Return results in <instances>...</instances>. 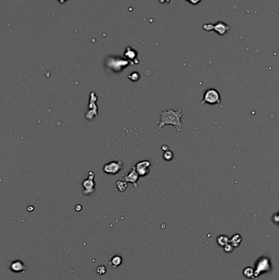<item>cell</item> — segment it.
Instances as JSON below:
<instances>
[{
    "instance_id": "52a82bcc",
    "label": "cell",
    "mask_w": 279,
    "mask_h": 280,
    "mask_svg": "<svg viewBox=\"0 0 279 280\" xmlns=\"http://www.w3.org/2000/svg\"><path fill=\"white\" fill-rule=\"evenodd\" d=\"M10 269L14 273H22L26 271V266L21 260H14L10 265Z\"/></svg>"
},
{
    "instance_id": "4fadbf2b",
    "label": "cell",
    "mask_w": 279,
    "mask_h": 280,
    "mask_svg": "<svg viewBox=\"0 0 279 280\" xmlns=\"http://www.w3.org/2000/svg\"><path fill=\"white\" fill-rule=\"evenodd\" d=\"M129 49H130V51H129V50H128V49L126 50V51H125V55L127 56V57H129V58H131V59H134V57L137 56V53H136V51H131V50H132V48H129Z\"/></svg>"
},
{
    "instance_id": "5bb4252c",
    "label": "cell",
    "mask_w": 279,
    "mask_h": 280,
    "mask_svg": "<svg viewBox=\"0 0 279 280\" xmlns=\"http://www.w3.org/2000/svg\"><path fill=\"white\" fill-rule=\"evenodd\" d=\"M129 78L132 80V81L135 82L138 80V79H139V74L137 72H134L132 74H130V75L129 76Z\"/></svg>"
},
{
    "instance_id": "8992f818",
    "label": "cell",
    "mask_w": 279,
    "mask_h": 280,
    "mask_svg": "<svg viewBox=\"0 0 279 280\" xmlns=\"http://www.w3.org/2000/svg\"><path fill=\"white\" fill-rule=\"evenodd\" d=\"M152 166V163L147 160H143L141 161H138L136 165V170L138 173L140 177H145L150 174V169Z\"/></svg>"
},
{
    "instance_id": "8fae6325",
    "label": "cell",
    "mask_w": 279,
    "mask_h": 280,
    "mask_svg": "<svg viewBox=\"0 0 279 280\" xmlns=\"http://www.w3.org/2000/svg\"><path fill=\"white\" fill-rule=\"evenodd\" d=\"M217 241H218V243L220 245V246H224V245H227L228 242V238L224 236V235H221V236H219L217 238Z\"/></svg>"
},
{
    "instance_id": "7c38bea8",
    "label": "cell",
    "mask_w": 279,
    "mask_h": 280,
    "mask_svg": "<svg viewBox=\"0 0 279 280\" xmlns=\"http://www.w3.org/2000/svg\"><path fill=\"white\" fill-rule=\"evenodd\" d=\"M163 158L165 160V161H172V159L174 158V153H173V152L172 151H166L165 152V153L163 154Z\"/></svg>"
},
{
    "instance_id": "3957f363",
    "label": "cell",
    "mask_w": 279,
    "mask_h": 280,
    "mask_svg": "<svg viewBox=\"0 0 279 280\" xmlns=\"http://www.w3.org/2000/svg\"><path fill=\"white\" fill-rule=\"evenodd\" d=\"M123 166L121 161H112L103 166V171L107 175H118L122 170Z\"/></svg>"
},
{
    "instance_id": "277c9868",
    "label": "cell",
    "mask_w": 279,
    "mask_h": 280,
    "mask_svg": "<svg viewBox=\"0 0 279 280\" xmlns=\"http://www.w3.org/2000/svg\"><path fill=\"white\" fill-rule=\"evenodd\" d=\"M83 187H84V195H89L93 194L95 192V182H94V174L93 172L90 171L88 177L83 181Z\"/></svg>"
},
{
    "instance_id": "e0dca14e",
    "label": "cell",
    "mask_w": 279,
    "mask_h": 280,
    "mask_svg": "<svg viewBox=\"0 0 279 280\" xmlns=\"http://www.w3.org/2000/svg\"><path fill=\"white\" fill-rule=\"evenodd\" d=\"M161 149H162V150H163V151H165V152H166V151H168V150H169L168 146H167V145H163V146H162Z\"/></svg>"
},
{
    "instance_id": "2e32d148",
    "label": "cell",
    "mask_w": 279,
    "mask_h": 280,
    "mask_svg": "<svg viewBox=\"0 0 279 280\" xmlns=\"http://www.w3.org/2000/svg\"><path fill=\"white\" fill-rule=\"evenodd\" d=\"M273 219H274V220H275L276 222H279V212L278 213V214L274 215Z\"/></svg>"
},
{
    "instance_id": "9c48e42d",
    "label": "cell",
    "mask_w": 279,
    "mask_h": 280,
    "mask_svg": "<svg viewBox=\"0 0 279 280\" xmlns=\"http://www.w3.org/2000/svg\"><path fill=\"white\" fill-rule=\"evenodd\" d=\"M116 184L117 190H118L119 192H120V193L124 192V191L127 189V188H128V183H127L126 181L124 180V179L123 180H118L116 183Z\"/></svg>"
},
{
    "instance_id": "5b68a950",
    "label": "cell",
    "mask_w": 279,
    "mask_h": 280,
    "mask_svg": "<svg viewBox=\"0 0 279 280\" xmlns=\"http://www.w3.org/2000/svg\"><path fill=\"white\" fill-rule=\"evenodd\" d=\"M139 178H140V176H139L138 173L137 172V170H136V167H135L134 166H132L129 171L126 173L125 175L124 176V180L126 181L127 183L132 184L135 188L138 189L139 188H138L137 182H138V179H139Z\"/></svg>"
},
{
    "instance_id": "ba28073f",
    "label": "cell",
    "mask_w": 279,
    "mask_h": 280,
    "mask_svg": "<svg viewBox=\"0 0 279 280\" xmlns=\"http://www.w3.org/2000/svg\"><path fill=\"white\" fill-rule=\"evenodd\" d=\"M122 257L120 256V255H116L115 256L112 257V259L111 260V263H110V265H112L114 268H117V267H119L121 264H122Z\"/></svg>"
},
{
    "instance_id": "30bf717a",
    "label": "cell",
    "mask_w": 279,
    "mask_h": 280,
    "mask_svg": "<svg viewBox=\"0 0 279 280\" xmlns=\"http://www.w3.org/2000/svg\"><path fill=\"white\" fill-rule=\"evenodd\" d=\"M242 242V237L239 234H236L232 237L231 240V242L234 245V247H237Z\"/></svg>"
},
{
    "instance_id": "6da1fadb",
    "label": "cell",
    "mask_w": 279,
    "mask_h": 280,
    "mask_svg": "<svg viewBox=\"0 0 279 280\" xmlns=\"http://www.w3.org/2000/svg\"><path fill=\"white\" fill-rule=\"evenodd\" d=\"M183 116V112L181 109L177 110L167 109L160 112V118L158 121V125L155 132L162 130L166 125H173L176 128L178 131H181L183 125L181 121V118Z\"/></svg>"
},
{
    "instance_id": "ac0fdd59",
    "label": "cell",
    "mask_w": 279,
    "mask_h": 280,
    "mask_svg": "<svg viewBox=\"0 0 279 280\" xmlns=\"http://www.w3.org/2000/svg\"><path fill=\"white\" fill-rule=\"evenodd\" d=\"M57 1H58V2H59L61 4H63L64 3H66L67 0H57Z\"/></svg>"
},
{
    "instance_id": "7a4b0ae2",
    "label": "cell",
    "mask_w": 279,
    "mask_h": 280,
    "mask_svg": "<svg viewBox=\"0 0 279 280\" xmlns=\"http://www.w3.org/2000/svg\"><path fill=\"white\" fill-rule=\"evenodd\" d=\"M221 103V96L219 91L214 89H208L203 94V98L200 105H203L205 103L210 105H215Z\"/></svg>"
},
{
    "instance_id": "9a60e30c",
    "label": "cell",
    "mask_w": 279,
    "mask_h": 280,
    "mask_svg": "<svg viewBox=\"0 0 279 280\" xmlns=\"http://www.w3.org/2000/svg\"><path fill=\"white\" fill-rule=\"evenodd\" d=\"M106 267L105 266H103V265H101V266H98V268H97V273L100 275H102V274H104L106 273Z\"/></svg>"
}]
</instances>
